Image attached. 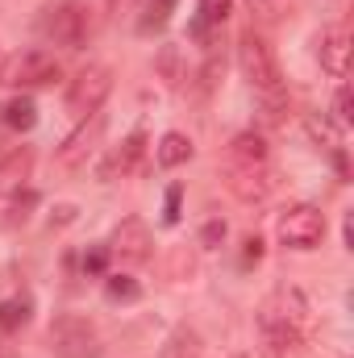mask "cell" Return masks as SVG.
<instances>
[{
  "label": "cell",
  "instance_id": "20",
  "mask_svg": "<svg viewBox=\"0 0 354 358\" xmlns=\"http://www.w3.org/2000/svg\"><path fill=\"white\" fill-rule=\"evenodd\" d=\"M29 163H34L29 146H8V142H0V176H25Z\"/></svg>",
  "mask_w": 354,
  "mask_h": 358
},
{
  "label": "cell",
  "instance_id": "17",
  "mask_svg": "<svg viewBox=\"0 0 354 358\" xmlns=\"http://www.w3.org/2000/svg\"><path fill=\"white\" fill-rule=\"evenodd\" d=\"M176 4L179 0H146V13L138 17V34H155V29H163V25L171 21Z\"/></svg>",
  "mask_w": 354,
  "mask_h": 358
},
{
  "label": "cell",
  "instance_id": "5",
  "mask_svg": "<svg viewBox=\"0 0 354 358\" xmlns=\"http://www.w3.org/2000/svg\"><path fill=\"white\" fill-rule=\"evenodd\" d=\"M108 92H113V67L108 63H88V67H80L71 80H67V108L84 121L92 113H100V104L108 100Z\"/></svg>",
  "mask_w": 354,
  "mask_h": 358
},
{
  "label": "cell",
  "instance_id": "6",
  "mask_svg": "<svg viewBox=\"0 0 354 358\" xmlns=\"http://www.w3.org/2000/svg\"><path fill=\"white\" fill-rule=\"evenodd\" d=\"M59 76H63V67H59V59L50 50H21V55L4 59L0 84H8V88H46Z\"/></svg>",
  "mask_w": 354,
  "mask_h": 358
},
{
  "label": "cell",
  "instance_id": "24",
  "mask_svg": "<svg viewBox=\"0 0 354 358\" xmlns=\"http://www.w3.org/2000/svg\"><path fill=\"white\" fill-rule=\"evenodd\" d=\"M159 71L167 76V84H171V88H179L183 71H179V50H176V46H163V55H159Z\"/></svg>",
  "mask_w": 354,
  "mask_h": 358
},
{
  "label": "cell",
  "instance_id": "15",
  "mask_svg": "<svg viewBox=\"0 0 354 358\" xmlns=\"http://www.w3.org/2000/svg\"><path fill=\"white\" fill-rule=\"evenodd\" d=\"M155 159H159V167H183L187 159H192V138L187 134H163L159 138V146H155Z\"/></svg>",
  "mask_w": 354,
  "mask_h": 358
},
{
  "label": "cell",
  "instance_id": "32",
  "mask_svg": "<svg viewBox=\"0 0 354 358\" xmlns=\"http://www.w3.org/2000/svg\"><path fill=\"white\" fill-rule=\"evenodd\" d=\"M0 358H8V346H4V342H0Z\"/></svg>",
  "mask_w": 354,
  "mask_h": 358
},
{
  "label": "cell",
  "instance_id": "7",
  "mask_svg": "<svg viewBox=\"0 0 354 358\" xmlns=\"http://www.w3.org/2000/svg\"><path fill=\"white\" fill-rule=\"evenodd\" d=\"M275 234H279V242L288 250H317L321 238H325V213L313 208V204H296V208H288L279 217Z\"/></svg>",
  "mask_w": 354,
  "mask_h": 358
},
{
  "label": "cell",
  "instance_id": "16",
  "mask_svg": "<svg viewBox=\"0 0 354 358\" xmlns=\"http://www.w3.org/2000/svg\"><path fill=\"white\" fill-rule=\"evenodd\" d=\"M104 296L113 304H134L142 296V283L134 275H104Z\"/></svg>",
  "mask_w": 354,
  "mask_h": 358
},
{
  "label": "cell",
  "instance_id": "2",
  "mask_svg": "<svg viewBox=\"0 0 354 358\" xmlns=\"http://www.w3.org/2000/svg\"><path fill=\"white\" fill-rule=\"evenodd\" d=\"M42 34L55 42V46H67V50H84L96 34V13H92L88 0H59L42 13Z\"/></svg>",
  "mask_w": 354,
  "mask_h": 358
},
{
  "label": "cell",
  "instance_id": "30",
  "mask_svg": "<svg viewBox=\"0 0 354 358\" xmlns=\"http://www.w3.org/2000/svg\"><path fill=\"white\" fill-rule=\"evenodd\" d=\"M263 259V238H246V263H259Z\"/></svg>",
  "mask_w": 354,
  "mask_h": 358
},
{
  "label": "cell",
  "instance_id": "3",
  "mask_svg": "<svg viewBox=\"0 0 354 358\" xmlns=\"http://www.w3.org/2000/svg\"><path fill=\"white\" fill-rule=\"evenodd\" d=\"M238 67H242V76L250 80V88L259 92V96L288 92V84H283V71H279V59H275L271 42H267L255 25L238 38Z\"/></svg>",
  "mask_w": 354,
  "mask_h": 358
},
{
  "label": "cell",
  "instance_id": "10",
  "mask_svg": "<svg viewBox=\"0 0 354 358\" xmlns=\"http://www.w3.org/2000/svg\"><path fill=\"white\" fill-rule=\"evenodd\" d=\"M225 187L242 200V204H259L271 196V187H275V176H271V163L267 167H225Z\"/></svg>",
  "mask_w": 354,
  "mask_h": 358
},
{
  "label": "cell",
  "instance_id": "1",
  "mask_svg": "<svg viewBox=\"0 0 354 358\" xmlns=\"http://www.w3.org/2000/svg\"><path fill=\"white\" fill-rule=\"evenodd\" d=\"M259 355L263 358H300L304 355V304L300 292H275L255 317Z\"/></svg>",
  "mask_w": 354,
  "mask_h": 358
},
{
  "label": "cell",
  "instance_id": "14",
  "mask_svg": "<svg viewBox=\"0 0 354 358\" xmlns=\"http://www.w3.org/2000/svg\"><path fill=\"white\" fill-rule=\"evenodd\" d=\"M0 121L13 129V134H29L38 125V104L29 96H13L8 104H0Z\"/></svg>",
  "mask_w": 354,
  "mask_h": 358
},
{
  "label": "cell",
  "instance_id": "9",
  "mask_svg": "<svg viewBox=\"0 0 354 358\" xmlns=\"http://www.w3.org/2000/svg\"><path fill=\"white\" fill-rule=\"evenodd\" d=\"M100 138H104V117H100V113H92V117H84V121L76 125V134H67V138H63V146L55 150V163H59V167H67V171L84 167L92 155H96Z\"/></svg>",
  "mask_w": 354,
  "mask_h": 358
},
{
  "label": "cell",
  "instance_id": "19",
  "mask_svg": "<svg viewBox=\"0 0 354 358\" xmlns=\"http://www.w3.org/2000/svg\"><path fill=\"white\" fill-rule=\"evenodd\" d=\"M229 8H234V0H200V17H196V25H192V34H208V25H221L225 17H229Z\"/></svg>",
  "mask_w": 354,
  "mask_h": 358
},
{
  "label": "cell",
  "instance_id": "25",
  "mask_svg": "<svg viewBox=\"0 0 354 358\" xmlns=\"http://www.w3.org/2000/svg\"><path fill=\"white\" fill-rule=\"evenodd\" d=\"M104 267H108V246H92L84 255V271L88 275H104Z\"/></svg>",
  "mask_w": 354,
  "mask_h": 358
},
{
  "label": "cell",
  "instance_id": "12",
  "mask_svg": "<svg viewBox=\"0 0 354 358\" xmlns=\"http://www.w3.org/2000/svg\"><path fill=\"white\" fill-rule=\"evenodd\" d=\"M142 155H146V134L138 129V134H129L117 150H108V159L100 163V179H121L129 176L138 163H142Z\"/></svg>",
  "mask_w": 354,
  "mask_h": 358
},
{
  "label": "cell",
  "instance_id": "8",
  "mask_svg": "<svg viewBox=\"0 0 354 358\" xmlns=\"http://www.w3.org/2000/svg\"><path fill=\"white\" fill-rule=\"evenodd\" d=\"M155 250V238H150V225L142 217H125L117 221L113 229V242H108V255H117L125 267H142Z\"/></svg>",
  "mask_w": 354,
  "mask_h": 358
},
{
  "label": "cell",
  "instance_id": "33",
  "mask_svg": "<svg viewBox=\"0 0 354 358\" xmlns=\"http://www.w3.org/2000/svg\"><path fill=\"white\" fill-rule=\"evenodd\" d=\"M4 59H8V55H4V50H0V71H4Z\"/></svg>",
  "mask_w": 354,
  "mask_h": 358
},
{
  "label": "cell",
  "instance_id": "22",
  "mask_svg": "<svg viewBox=\"0 0 354 358\" xmlns=\"http://www.w3.org/2000/svg\"><path fill=\"white\" fill-rule=\"evenodd\" d=\"M167 358H200V338L187 329V325H179L176 334L167 338V350H163Z\"/></svg>",
  "mask_w": 354,
  "mask_h": 358
},
{
  "label": "cell",
  "instance_id": "26",
  "mask_svg": "<svg viewBox=\"0 0 354 358\" xmlns=\"http://www.w3.org/2000/svg\"><path fill=\"white\" fill-rule=\"evenodd\" d=\"M250 13H255L263 25H271V21H275V13H279V4H275V0H250Z\"/></svg>",
  "mask_w": 354,
  "mask_h": 358
},
{
  "label": "cell",
  "instance_id": "31",
  "mask_svg": "<svg viewBox=\"0 0 354 358\" xmlns=\"http://www.w3.org/2000/svg\"><path fill=\"white\" fill-rule=\"evenodd\" d=\"M129 4H134V0H108V8H113V13H121V8H129Z\"/></svg>",
  "mask_w": 354,
  "mask_h": 358
},
{
  "label": "cell",
  "instance_id": "21",
  "mask_svg": "<svg viewBox=\"0 0 354 358\" xmlns=\"http://www.w3.org/2000/svg\"><path fill=\"white\" fill-rule=\"evenodd\" d=\"M304 125H309V138H313V142H325V150H342V134H338V125H334V121H325V117L309 113V117H304Z\"/></svg>",
  "mask_w": 354,
  "mask_h": 358
},
{
  "label": "cell",
  "instance_id": "23",
  "mask_svg": "<svg viewBox=\"0 0 354 358\" xmlns=\"http://www.w3.org/2000/svg\"><path fill=\"white\" fill-rule=\"evenodd\" d=\"M259 100H263L267 125H283L288 121V92H271V96H259Z\"/></svg>",
  "mask_w": 354,
  "mask_h": 358
},
{
  "label": "cell",
  "instance_id": "4",
  "mask_svg": "<svg viewBox=\"0 0 354 358\" xmlns=\"http://www.w3.org/2000/svg\"><path fill=\"white\" fill-rule=\"evenodd\" d=\"M55 358H100L104 355V342H100V329L92 325L88 317H76V313H63L50 321V334H46Z\"/></svg>",
  "mask_w": 354,
  "mask_h": 358
},
{
  "label": "cell",
  "instance_id": "27",
  "mask_svg": "<svg viewBox=\"0 0 354 358\" xmlns=\"http://www.w3.org/2000/svg\"><path fill=\"white\" fill-rule=\"evenodd\" d=\"M334 113H338V121L346 125L354 113H351V88H338V96H334Z\"/></svg>",
  "mask_w": 354,
  "mask_h": 358
},
{
  "label": "cell",
  "instance_id": "11",
  "mask_svg": "<svg viewBox=\"0 0 354 358\" xmlns=\"http://www.w3.org/2000/svg\"><path fill=\"white\" fill-rule=\"evenodd\" d=\"M317 59H321V67H325L334 80H342V76L351 71V29H346V25L321 29V34H317Z\"/></svg>",
  "mask_w": 354,
  "mask_h": 358
},
{
  "label": "cell",
  "instance_id": "13",
  "mask_svg": "<svg viewBox=\"0 0 354 358\" xmlns=\"http://www.w3.org/2000/svg\"><path fill=\"white\" fill-rule=\"evenodd\" d=\"M229 163H234V167H267V163H271L267 142L255 134V129L238 134V138L229 142Z\"/></svg>",
  "mask_w": 354,
  "mask_h": 358
},
{
  "label": "cell",
  "instance_id": "29",
  "mask_svg": "<svg viewBox=\"0 0 354 358\" xmlns=\"http://www.w3.org/2000/svg\"><path fill=\"white\" fill-rule=\"evenodd\" d=\"M163 221H167V225H176L179 221V187L167 192V213H163Z\"/></svg>",
  "mask_w": 354,
  "mask_h": 358
},
{
  "label": "cell",
  "instance_id": "28",
  "mask_svg": "<svg viewBox=\"0 0 354 358\" xmlns=\"http://www.w3.org/2000/svg\"><path fill=\"white\" fill-rule=\"evenodd\" d=\"M221 238H225V221H208V225H204V234H200V242H204V246H217Z\"/></svg>",
  "mask_w": 354,
  "mask_h": 358
},
{
  "label": "cell",
  "instance_id": "18",
  "mask_svg": "<svg viewBox=\"0 0 354 358\" xmlns=\"http://www.w3.org/2000/svg\"><path fill=\"white\" fill-rule=\"evenodd\" d=\"M29 313H34V300H29V296L4 300V304H0V329H21V325L29 321Z\"/></svg>",
  "mask_w": 354,
  "mask_h": 358
}]
</instances>
